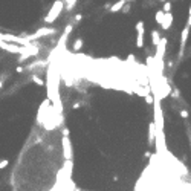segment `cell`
Wrapping results in <instances>:
<instances>
[{
  "instance_id": "2e32d148",
  "label": "cell",
  "mask_w": 191,
  "mask_h": 191,
  "mask_svg": "<svg viewBox=\"0 0 191 191\" xmlns=\"http://www.w3.org/2000/svg\"><path fill=\"white\" fill-rule=\"evenodd\" d=\"M180 116H183V118H188V112H186V110H182V112H180Z\"/></svg>"
},
{
  "instance_id": "9a60e30c",
  "label": "cell",
  "mask_w": 191,
  "mask_h": 191,
  "mask_svg": "<svg viewBox=\"0 0 191 191\" xmlns=\"http://www.w3.org/2000/svg\"><path fill=\"white\" fill-rule=\"evenodd\" d=\"M188 12H189V16H188V23H186V25L191 26V5H189V11H188Z\"/></svg>"
},
{
  "instance_id": "9c48e42d",
  "label": "cell",
  "mask_w": 191,
  "mask_h": 191,
  "mask_svg": "<svg viewBox=\"0 0 191 191\" xmlns=\"http://www.w3.org/2000/svg\"><path fill=\"white\" fill-rule=\"evenodd\" d=\"M64 2H66V11H70V9L75 6L76 0H64Z\"/></svg>"
},
{
  "instance_id": "7c38bea8",
  "label": "cell",
  "mask_w": 191,
  "mask_h": 191,
  "mask_svg": "<svg viewBox=\"0 0 191 191\" xmlns=\"http://www.w3.org/2000/svg\"><path fill=\"white\" fill-rule=\"evenodd\" d=\"M164 12H165V14H170V12H171V3H170V2H165V5H164Z\"/></svg>"
},
{
  "instance_id": "8992f818",
  "label": "cell",
  "mask_w": 191,
  "mask_h": 191,
  "mask_svg": "<svg viewBox=\"0 0 191 191\" xmlns=\"http://www.w3.org/2000/svg\"><path fill=\"white\" fill-rule=\"evenodd\" d=\"M124 6H126V0H118V2H116V3L110 8V12H118V11H119V9H122Z\"/></svg>"
},
{
  "instance_id": "ffe728a7",
  "label": "cell",
  "mask_w": 191,
  "mask_h": 191,
  "mask_svg": "<svg viewBox=\"0 0 191 191\" xmlns=\"http://www.w3.org/2000/svg\"><path fill=\"white\" fill-rule=\"evenodd\" d=\"M161 2H165V0H161Z\"/></svg>"
},
{
  "instance_id": "8fae6325",
  "label": "cell",
  "mask_w": 191,
  "mask_h": 191,
  "mask_svg": "<svg viewBox=\"0 0 191 191\" xmlns=\"http://www.w3.org/2000/svg\"><path fill=\"white\" fill-rule=\"evenodd\" d=\"M81 44H83V40H81V38L75 40V43H73V49H75V51H80V49H81Z\"/></svg>"
},
{
  "instance_id": "6da1fadb",
  "label": "cell",
  "mask_w": 191,
  "mask_h": 191,
  "mask_svg": "<svg viewBox=\"0 0 191 191\" xmlns=\"http://www.w3.org/2000/svg\"><path fill=\"white\" fill-rule=\"evenodd\" d=\"M61 8H63V2H60V0H58V2H55V5L52 6L51 12H49V14H48V17H46V22H48V23H51L52 20H55V19H57V16L61 12Z\"/></svg>"
},
{
  "instance_id": "4fadbf2b",
  "label": "cell",
  "mask_w": 191,
  "mask_h": 191,
  "mask_svg": "<svg viewBox=\"0 0 191 191\" xmlns=\"http://www.w3.org/2000/svg\"><path fill=\"white\" fill-rule=\"evenodd\" d=\"M145 100H147V103H148V104H151V103H154V98L151 97V95H145Z\"/></svg>"
},
{
  "instance_id": "ba28073f",
  "label": "cell",
  "mask_w": 191,
  "mask_h": 191,
  "mask_svg": "<svg viewBox=\"0 0 191 191\" xmlns=\"http://www.w3.org/2000/svg\"><path fill=\"white\" fill-rule=\"evenodd\" d=\"M164 20H165V12H164V9H161V11L156 12V22L162 26V25H164Z\"/></svg>"
},
{
  "instance_id": "3957f363",
  "label": "cell",
  "mask_w": 191,
  "mask_h": 191,
  "mask_svg": "<svg viewBox=\"0 0 191 191\" xmlns=\"http://www.w3.org/2000/svg\"><path fill=\"white\" fill-rule=\"evenodd\" d=\"M188 34H189V26L186 25L182 31V35H180V51H179V57H182L183 54V49H185V43H186V38H188Z\"/></svg>"
},
{
  "instance_id": "ac0fdd59",
  "label": "cell",
  "mask_w": 191,
  "mask_h": 191,
  "mask_svg": "<svg viewBox=\"0 0 191 191\" xmlns=\"http://www.w3.org/2000/svg\"><path fill=\"white\" fill-rule=\"evenodd\" d=\"M3 87V80H0V89Z\"/></svg>"
},
{
  "instance_id": "5b68a950",
  "label": "cell",
  "mask_w": 191,
  "mask_h": 191,
  "mask_svg": "<svg viewBox=\"0 0 191 191\" xmlns=\"http://www.w3.org/2000/svg\"><path fill=\"white\" fill-rule=\"evenodd\" d=\"M173 25V14H165V20H164V25H162V29H170V26Z\"/></svg>"
},
{
  "instance_id": "52a82bcc",
  "label": "cell",
  "mask_w": 191,
  "mask_h": 191,
  "mask_svg": "<svg viewBox=\"0 0 191 191\" xmlns=\"http://www.w3.org/2000/svg\"><path fill=\"white\" fill-rule=\"evenodd\" d=\"M154 138H156V126H154V122H151V124H150V133H148V141H150V144L154 141Z\"/></svg>"
},
{
  "instance_id": "30bf717a",
  "label": "cell",
  "mask_w": 191,
  "mask_h": 191,
  "mask_svg": "<svg viewBox=\"0 0 191 191\" xmlns=\"http://www.w3.org/2000/svg\"><path fill=\"white\" fill-rule=\"evenodd\" d=\"M31 80H32L34 83H37L38 86H43V84H44V83H43V80H41L40 76H37V75H32V76H31Z\"/></svg>"
},
{
  "instance_id": "5bb4252c",
  "label": "cell",
  "mask_w": 191,
  "mask_h": 191,
  "mask_svg": "<svg viewBox=\"0 0 191 191\" xmlns=\"http://www.w3.org/2000/svg\"><path fill=\"white\" fill-rule=\"evenodd\" d=\"M8 165V161L6 159H3V161H0V170H3L5 167Z\"/></svg>"
},
{
  "instance_id": "d6986e66",
  "label": "cell",
  "mask_w": 191,
  "mask_h": 191,
  "mask_svg": "<svg viewBox=\"0 0 191 191\" xmlns=\"http://www.w3.org/2000/svg\"><path fill=\"white\" fill-rule=\"evenodd\" d=\"M75 191H83V189L81 188H75Z\"/></svg>"
},
{
  "instance_id": "277c9868",
  "label": "cell",
  "mask_w": 191,
  "mask_h": 191,
  "mask_svg": "<svg viewBox=\"0 0 191 191\" xmlns=\"http://www.w3.org/2000/svg\"><path fill=\"white\" fill-rule=\"evenodd\" d=\"M161 41H162V38H161V34L157 32V31H151V43H153V46H159L161 44Z\"/></svg>"
},
{
  "instance_id": "7a4b0ae2",
  "label": "cell",
  "mask_w": 191,
  "mask_h": 191,
  "mask_svg": "<svg viewBox=\"0 0 191 191\" xmlns=\"http://www.w3.org/2000/svg\"><path fill=\"white\" fill-rule=\"evenodd\" d=\"M136 31H138V38H136V46L138 48H142L144 46V22H138L136 23Z\"/></svg>"
},
{
  "instance_id": "e0dca14e",
  "label": "cell",
  "mask_w": 191,
  "mask_h": 191,
  "mask_svg": "<svg viewBox=\"0 0 191 191\" xmlns=\"http://www.w3.org/2000/svg\"><path fill=\"white\" fill-rule=\"evenodd\" d=\"M129 9H130V5H126V6L122 8V12H129Z\"/></svg>"
}]
</instances>
